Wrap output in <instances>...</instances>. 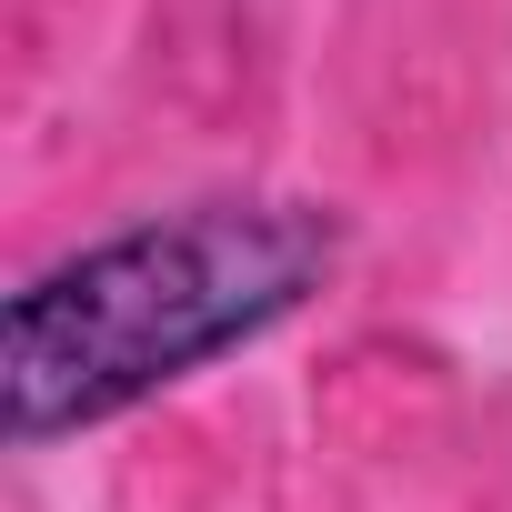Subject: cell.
I'll return each instance as SVG.
<instances>
[{"mask_svg":"<svg viewBox=\"0 0 512 512\" xmlns=\"http://www.w3.org/2000/svg\"><path fill=\"white\" fill-rule=\"evenodd\" d=\"M342 262L312 201H191L31 272L0 312V422L21 452L121 422L151 392L292 322Z\"/></svg>","mask_w":512,"mask_h":512,"instance_id":"obj_1","label":"cell"}]
</instances>
